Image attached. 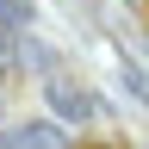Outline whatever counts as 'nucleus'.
<instances>
[{"instance_id": "obj_1", "label": "nucleus", "mask_w": 149, "mask_h": 149, "mask_svg": "<svg viewBox=\"0 0 149 149\" xmlns=\"http://www.w3.org/2000/svg\"><path fill=\"white\" fill-rule=\"evenodd\" d=\"M44 100H50V112H56V118H62V124H87V118H100V93H93L87 81H74V74H62V68H56V74H44Z\"/></svg>"}, {"instance_id": "obj_2", "label": "nucleus", "mask_w": 149, "mask_h": 149, "mask_svg": "<svg viewBox=\"0 0 149 149\" xmlns=\"http://www.w3.org/2000/svg\"><path fill=\"white\" fill-rule=\"evenodd\" d=\"M0 149H74L62 118H25V124H6L0 130Z\"/></svg>"}, {"instance_id": "obj_3", "label": "nucleus", "mask_w": 149, "mask_h": 149, "mask_svg": "<svg viewBox=\"0 0 149 149\" xmlns=\"http://www.w3.org/2000/svg\"><path fill=\"white\" fill-rule=\"evenodd\" d=\"M19 62H31L37 74H56V50H50L37 31H19Z\"/></svg>"}, {"instance_id": "obj_4", "label": "nucleus", "mask_w": 149, "mask_h": 149, "mask_svg": "<svg viewBox=\"0 0 149 149\" xmlns=\"http://www.w3.org/2000/svg\"><path fill=\"white\" fill-rule=\"evenodd\" d=\"M31 25H37L31 0H0V31H31Z\"/></svg>"}, {"instance_id": "obj_5", "label": "nucleus", "mask_w": 149, "mask_h": 149, "mask_svg": "<svg viewBox=\"0 0 149 149\" xmlns=\"http://www.w3.org/2000/svg\"><path fill=\"white\" fill-rule=\"evenodd\" d=\"M0 118H6V87H0Z\"/></svg>"}, {"instance_id": "obj_6", "label": "nucleus", "mask_w": 149, "mask_h": 149, "mask_svg": "<svg viewBox=\"0 0 149 149\" xmlns=\"http://www.w3.org/2000/svg\"><path fill=\"white\" fill-rule=\"evenodd\" d=\"M0 56H6V50H0Z\"/></svg>"}]
</instances>
